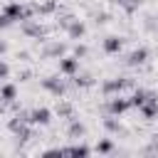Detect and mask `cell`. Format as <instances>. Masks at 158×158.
<instances>
[{"label": "cell", "mask_w": 158, "mask_h": 158, "mask_svg": "<svg viewBox=\"0 0 158 158\" xmlns=\"http://www.w3.org/2000/svg\"><path fill=\"white\" fill-rule=\"evenodd\" d=\"M138 109H141L143 118H153V116H158V96H156L153 91H148V94H146V101H143Z\"/></svg>", "instance_id": "6da1fadb"}, {"label": "cell", "mask_w": 158, "mask_h": 158, "mask_svg": "<svg viewBox=\"0 0 158 158\" xmlns=\"http://www.w3.org/2000/svg\"><path fill=\"white\" fill-rule=\"evenodd\" d=\"M59 72L67 74V77H74V74L79 72V57H64V59L59 62Z\"/></svg>", "instance_id": "7a4b0ae2"}, {"label": "cell", "mask_w": 158, "mask_h": 158, "mask_svg": "<svg viewBox=\"0 0 158 158\" xmlns=\"http://www.w3.org/2000/svg\"><path fill=\"white\" fill-rule=\"evenodd\" d=\"M22 32L30 35V37H42L44 35V27L40 22H35V20H22Z\"/></svg>", "instance_id": "3957f363"}, {"label": "cell", "mask_w": 158, "mask_h": 158, "mask_svg": "<svg viewBox=\"0 0 158 158\" xmlns=\"http://www.w3.org/2000/svg\"><path fill=\"white\" fill-rule=\"evenodd\" d=\"M42 86H44V89H49V91H52V94H57V96H59V94H64V89H67V84H64L62 79H57V77L44 79V81H42Z\"/></svg>", "instance_id": "277c9868"}, {"label": "cell", "mask_w": 158, "mask_h": 158, "mask_svg": "<svg viewBox=\"0 0 158 158\" xmlns=\"http://www.w3.org/2000/svg\"><path fill=\"white\" fill-rule=\"evenodd\" d=\"M128 109H131V101H128V99L114 96V99L109 101V111H111V114H123V111H128Z\"/></svg>", "instance_id": "5b68a950"}, {"label": "cell", "mask_w": 158, "mask_h": 158, "mask_svg": "<svg viewBox=\"0 0 158 158\" xmlns=\"http://www.w3.org/2000/svg\"><path fill=\"white\" fill-rule=\"evenodd\" d=\"M126 86H131V79H111V81L104 84V91L106 94H114V91H121Z\"/></svg>", "instance_id": "8992f818"}, {"label": "cell", "mask_w": 158, "mask_h": 158, "mask_svg": "<svg viewBox=\"0 0 158 158\" xmlns=\"http://www.w3.org/2000/svg\"><path fill=\"white\" fill-rule=\"evenodd\" d=\"M146 59H148V49H143V47H141V49H136V52H131V54H128V59H126V64H131V67H136V64H143Z\"/></svg>", "instance_id": "52a82bcc"}, {"label": "cell", "mask_w": 158, "mask_h": 158, "mask_svg": "<svg viewBox=\"0 0 158 158\" xmlns=\"http://www.w3.org/2000/svg\"><path fill=\"white\" fill-rule=\"evenodd\" d=\"M121 37H106L104 40V49L109 52V54H116V52H121Z\"/></svg>", "instance_id": "ba28073f"}, {"label": "cell", "mask_w": 158, "mask_h": 158, "mask_svg": "<svg viewBox=\"0 0 158 158\" xmlns=\"http://www.w3.org/2000/svg\"><path fill=\"white\" fill-rule=\"evenodd\" d=\"M49 121V111L47 109H35L30 111V123H47Z\"/></svg>", "instance_id": "9c48e42d"}, {"label": "cell", "mask_w": 158, "mask_h": 158, "mask_svg": "<svg viewBox=\"0 0 158 158\" xmlns=\"http://www.w3.org/2000/svg\"><path fill=\"white\" fill-rule=\"evenodd\" d=\"M57 10V2L54 0H44L42 5H35V12L37 15H49V12H54Z\"/></svg>", "instance_id": "30bf717a"}, {"label": "cell", "mask_w": 158, "mask_h": 158, "mask_svg": "<svg viewBox=\"0 0 158 158\" xmlns=\"http://www.w3.org/2000/svg\"><path fill=\"white\" fill-rule=\"evenodd\" d=\"M67 30H69V37H81V35H84V25H81L77 17L69 22V27H67Z\"/></svg>", "instance_id": "8fae6325"}, {"label": "cell", "mask_w": 158, "mask_h": 158, "mask_svg": "<svg viewBox=\"0 0 158 158\" xmlns=\"http://www.w3.org/2000/svg\"><path fill=\"white\" fill-rule=\"evenodd\" d=\"M0 99L7 101V104H12V99H15V86H12V84H5V86L0 89Z\"/></svg>", "instance_id": "7c38bea8"}, {"label": "cell", "mask_w": 158, "mask_h": 158, "mask_svg": "<svg viewBox=\"0 0 158 158\" xmlns=\"http://www.w3.org/2000/svg\"><path fill=\"white\" fill-rule=\"evenodd\" d=\"M146 94H148V91H143V89H138V91H133V96L128 99V101H131V106H141V104L146 101Z\"/></svg>", "instance_id": "4fadbf2b"}, {"label": "cell", "mask_w": 158, "mask_h": 158, "mask_svg": "<svg viewBox=\"0 0 158 158\" xmlns=\"http://www.w3.org/2000/svg\"><path fill=\"white\" fill-rule=\"evenodd\" d=\"M74 84H77V86H91V84H94V79H91L89 74H81V77H79V74H74Z\"/></svg>", "instance_id": "5bb4252c"}, {"label": "cell", "mask_w": 158, "mask_h": 158, "mask_svg": "<svg viewBox=\"0 0 158 158\" xmlns=\"http://www.w3.org/2000/svg\"><path fill=\"white\" fill-rule=\"evenodd\" d=\"M81 133H84V126H81L77 118H72V126H69V136H72V138H77V136H81Z\"/></svg>", "instance_id": "9a60e30c"}, {"label": "cell", "mask_w": 158, "mask_h": 158, "mask_svg": "<svg viewBox=\"0 0 158 158\" xmlns=\"http://www.w3.org/2000/svg\"><path fill=\"white\" fill-rule=\"evenodd\" d=\"M57 114H59V116H69V118H72V104L59 101V104H57Z\"/></svg>", "instance_id": "2e32d148"}, {"label": "cell", "mask_w": 158, "mask_h": 158, "mask_svg": "<svg viewBox=\"0 0 158 158\" xmlns=\"http://www.w3.org/2000/svg\"><path fill=\"white\" fill-rule=\"evenodd\" d=\"M116 2H118L126 12H133V10L138 7V2H141V0H116Z\"/></svg>", "instance_id": "e0dca14e"}, {"label": "cell", "mask_w": 158, "mask_h": 158, "mask_svg": "<svg viewBox=\"0 0 158 158\" xmlns=\"http://www.w3.org/2000/svg\"><path fill=\"white\" fill-rule=\"evenodd\" d=\"M64 52V44H49L47 49H44V57H49V54H62Z\"/></svg>", "instance_id": "ac0fdd59"}, {"label": "cell", "mask_w": 158, "mask_h": 158, "mask_svg": "<svg viewBox=\"0 0 158 158\" xmlns=\"http://www.w3.org/2000/svg\"><path fill=\"white\" fill-rule=\"evenodd\" d=\"M96 151H101V153H109V151H111V141H101V143L96 146Z\"/></svg>", "instance_id": "d6986e66"}, {"label": "cell", "mask_w": 158, "mask_h": 158, "mask_svg": "<svg viewBox=\"0 0 158 158\" xmlns=\"http://www.w3.org/2000/svg\"><path fill=\"white\" fill-rule=\"evenodd\" d=\"M106 128H109V131H121V126H118L114 118H106Z\"/></svg>", "instance_id": "ffe728a7"}, {"label": "cell", "mask_w": 158, "mask_h": 158, "mask_svg": "<svg viewBox=\"0 0 158 158\" xmlns=\"http://www.w3.org/2000/svg\"><path fill=\"white\" fill-rule=\"evenodd\" d=\"M7 25H12V20H10L5 12H0V27H7Z\"/></svg>", "instance_id": "44dd1931"}, {"label": "cell", "mask_w": 158, "mask_h": 158, "mask_svg": "<svg viewBox=\"0 0 158 158\" xmlns=\"http://www.w3.org/2000/svg\"><path fill=\"white\" fill-rule=\"evenodd\" d=\"M7 72H10V67H7L5 62H0V79H5V77H7Z\"/></svg>", "instance_id": "7402d4cb"}, {"label": "cell", "mask_w": 158, "mask_h": 158, "mask_svg": "<svg viewBox=\"0 0 158 158\" xmlns=\"http://www.w3.org/2000/svg\"><path fill=\"white\" fill-rule=\"evenodd\" d=\"M86 54V47H77V57H84Z\"/></svg>", "instance_id": "603a6c76"}, {"label": "cell", "mask_w": 158, "mask_h": 158, "mask_svg": "<svg viewBox=\"0 0 158 158\" xmlns=\"http://www.w3.org/2000/svg\"><path fill=\"white\" fill-rule=\"evenodd\" d=\"M151 151H158V133L153 136V146H151Z\"/></svg>", "instance_id": "cb8c5ba5"}, {"label": "cell", "mask_w": 158, "mask_h": 158, "mask_svg": "<svg viewBox=\"0 0 158 158\" xmlns=\"http://www.w3.org/2000/svg\"><path fill=\"white\" fill-rule=\"evenodd\" d=\"M5 49H7V44H5V42H0V54H2Z\"/></svg>", "instance_id": "d4e9b609"}]
</instances>
